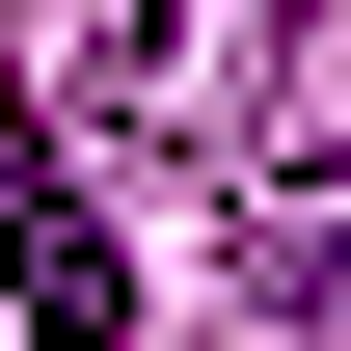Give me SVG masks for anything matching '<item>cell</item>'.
<instances>
[{
    "instance_id": "1",
    "label": "cell",
    "mask_w": 351,
    "mask_h": 351,
    "mask_svg": "<svg viewBox=\"0 0 351 351\" xmlns=\"http://www.w3.org/2000/svg\"><path fill=\"white\" fill-rule=\"evenodd\" d=\"M298 82V0H82V135L135 162H243Z\"/></svg>"
},
{
    "instance_id": "2",
    "label": "cell",
    "mask_w": 351,
    "mask_h": 351,
    "mask_svg": "<svg viewBox=\"0 0 351 351\" xmlns=\"http://www.w3.org/2000/svg\"><path fill=\"white\" fill-rule=\"evenodd\" d=\"M0 324H27V351H108L135 324V243H108V189H82L54 108H0Z\"/></svg>"
},
{
    "instance_id": "3",
    "label": "cell",
    "mask_w": 351,
    "mask_h": 351,
    "mask_svg": "<svg viewBox=\"0 0 351 351\" xmlns=\"http://www.w3.org/2000/svg\"><path fill=\"white\" fill-rule=\"evenodd\" d=\"M243 298L270 324H351V135L324 162H243Z\"/></svg>"
}]
</instances>
